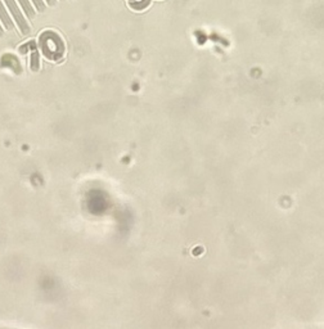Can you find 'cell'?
Listing matches in <instances>:
<instances>
[{"label":"cell","instance_id":"6da1fadb","mask_svg":"<svg viewBox=\"0 0 324 329\" xmlns=\"http://www.w3.org/2000/svg\"><path fill=\"white\" fill-rule=\"evenodd\" d=\"M40 48L48 59L57 61L63 56V41L54 32L48 31L40 36Z\"/></svg>","mask_w":324,"mask_h":329},{"label":"cell","instance_id":"7a4b0ae2","mask_svg":"<svg viewBox=\"0 0 324 329\" xmlns=\"http://www.w3.org/2000/svg\"><path fill=\"white\" fill-rule=\"evenodd\" d=\"M4 3H6V6L8 7V9L11 11L12 16H13L14 21L17 22V24H18V29L21 30V32L23 34V35H27L30 32V26L29 23H27V21L24 19V17L22 16L21 11H19V8L17 7L16 2L14 0H4Z\"/></svg>","mask_w":324,"mask_h":329},{"label":"cell","instance_id":"3957f363","mask_svg":"<svg viewBox=\"0 0 324 329\" xmlns=\"http://www.w3.org/2000/svg\"><path fill=\"white\" fill-rule=\"evenodd\" d=\"M0 21L3 22L4 27H6L7 30H9V31L14 29L13 21L11 19V16L8 14L6 7H4V4L2 3V2H0Z\"/></svg>","mask_w":324,"mask_h":329},{"label":"cell","instance_id":"277c9868","mask_svg":"<svg viewBox=\"0 0 324 329\" xmlns=\"http://www.w3.org/2000/svg\"><path fill=\"white\" fill-rule=\"evenodd\" d=\"M30 67H31V71L34 72H38L39 68H40V54L36 50V48H34L31 53V62H30Z\"/></svg>","mask_w":324,"mask_h":329},{"label":"cell","instance_id":"5b68a950","mask_svg":"<svg viewBox=\"0 0 324 329\" xmlns=\"http://www.w3.org/2000/svg\"><path fill=\"white\" fill-rule=\"evenodd\" d=\"M18 2L19 4H21L23 12L26 13V16L29 17L30 19L34 18V17H35V11H34V8L31 7V3H30L29 0H18Z\"/></svg>","mask_w":324,"mask_h":329},{"label":"cell","instance_id":"8992f818","mask_svg":"<svg viewBox=\"0 0 324 329\" xmlns=\"http://www.w3.org/2000/svg\"><path fill=\"white\" fill-rule=\"evenodd\" d=\"M32 3L35 4L36 11H39L40 13H43V12L45 11V4H44L43 0H32Z\"/></svg>","mask_w":324,"mask_h":329},{"label":"cell","instance_id":"52a82bcc","mask_svg":"<svg viewBox=\"0 0 324 329\" xmlns=\"http://www.w3.org/2000/svg\"><path fill=\"white\" fill-rule=\"evenodd\" d=\"M46 3H48L49 6H56L57 0H46Z\"/></svg>","mask_w":324,"mask_h":329},{"label":"cell","instance_id":"ba28073f","mask_svg":"<svg viewBox=\"0 0 324 329\" xmlns=\"http://www.w3.org/2000/svg\"><path fill=\"white\" fill-rule=\"evenodd\" d=\"M3 35H4V31H3V29H2V26H0V38H2Z\"/></svg>","mask_w":324,"mask_h":329}]
</instances>
